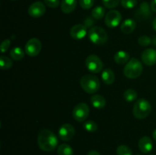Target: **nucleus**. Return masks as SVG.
Instances as JSON below:
<instances>
[{"label":"nucleus","mask_w":156,"mask_h":155,"mask_svg":"<svg viewBox=\"0 0 156 155\" xmlns=\"http://www.w3.org/2000/svg\"><path fill=\"white\" fill-rule=\"evenodd\" d=\"M87 155H101V154L99 153V152L97 151V150H90V151L87 153Z\"/></svg>","instance_id":"c9c22d12"},{"label":"nucleus","mask_w":156,"mask_h":155,"mask_svg":"<svg viewBox=\"0 0 156 155\" xmlns=\"http://www.w3.org/2000/svg\"><path fill=\"white\" fill-rule=\"evenodd\" d=\"M136 155H142V154H140V153H137V154H136Z\"/></svg>","instance_id":"ea45409f"},{"label":"nucleus","mask_w":156,"mask_h":155,"mask_svg":"<svg viewBox=\"0 0 156 155\" xmlns=\"http://www.w3.org/2000/svg\"><path fill=\"white\" fill-rule=\"evenodd\" d=\"M59 136L60 139L63 141H71L75 135L74 127L69 123H66L62 125L59 129Z\"/></svg>","instance_id":"9d476101"},{"label":"nucleus","mask_w":156,"mask_h":155,"mask_svg":"<svg viewBox=\"0 0 156 155\" xmlns=\"http://www.w3.org/2000/svg\"><path fill=\"white\" fill-rule=\"evenodd\" d=\"M150 7L151 9L156 13V0H152V1L151 2Z\"/></svg>","instance_id":"f704fd0d"},{"label":"nucleus","mask_w":156,"mask_h":155,"mask_svg":"<svg viewBox=\"0 0 156 155\" xmlns=\"http://www.w3.org/2000/svg\"><path fill=\"white\" fill-rule=\"evenodd\" d=\"M121 0H102L104 6L107 9H114L117 7Z\"/></svg>","instance_id":"cd10ccee"},{"label":"nucleus","mask_w":156,"mask_h":155,"mask_svg":"<svg viewBox=\"0 0 156 155\" xmlns=\"http://www.w3.org/2000/svg\"><path fill=\"white\" fill-rule=\"evenodd\" d=\"M114 62L118 65H123L125 63H127L128 61L129 60V54L127 52L120 50L114 54Z\"/></svg>","instance_id":"6ab92c4d"},{"label":"nucleus","mask_w":156,"mask_h":155,"mask_svg":"<svg viewBox=\"0 0 156 155\" xmlns=\"http://www.w3.org/2000/svg\"><path fill=\"white\" fill-rule=\"evenodd\" d=\"M28 12L29 15L34 18H41V16L45 14L46 12V6L41 2L37 1L35 2L32 3L28 8Z\"/></svg>","instance_id":"9b49d317"},{"label":"nucleus","mask_w":156,"mask_h":155,"mask_svg":"<svg viewBox=\"0 0 156 155\" xmlns=\"http://www.w3.org/2000/svg\"><path fill=\"white\" fill-rule=\"evenodd\" d=\"M24 53L25 51L21 47H14L10 51V56L12 59L15 61L21 60L24 58Z\"/></svg>","instance_id":"aec40b11"},{"label":"nucleus","mask_w":156,"mask_h":155,"mask_svg":"<svg viewBox=\"0 0 156 155\" xmlns=\"http://www.w3.org/2000/svg\"><path fill=\"white\" fill-rule=\"evenodd\" d=\"M91 103L96 109H103L106 105V100L100 94H94L91 97Z\"/></svg>","instance_id":"a211bd4d"},{"label":"nucleus","mask_w":156,"mask_h":155,"mask_svg":"<svg viewBox=\"0 0 156 155\" xmlns=\"http://www.w3.org/2000/svg\"><path fill=\"white\" fill-rule=\"evenodd\" d=\"M90 109L85 103H79L76 105L73 110V117L79 122L85 121L89 115Z\"/></svg>","instance_id":"0eeeda50"},{"label":"nucleus","mask_w":156,"mask_h":155,"mask_svg":"<svg viewBox=\"0 0 156 155\" xmlns=\"http://www.w3.org/2000/svg\"><path fill=\"white\" fill-rule=\"evenodd\" d=\"M121 20L122 15L120 12L117 10H111L106 14L105 24L109 28H114L120 24Z\"/></svg>","instance_id":"1a4fd4ad"},{"label":"nucleus","mask_w":156,"mask_h":155,"mask_svg":"<svg viewBox=\"0 0 156 155\" xmlns=\"http://www.w3.org/2000/svg\"><path fill=\"white\" fill-rule=\"evenodd\" d=\"M116 152H117V155H133L132 150L125 144H121V145L118 146Z\"/></svg>","instance_id":"a878e982"},{"label":"nucleus","mask_w":156,"mask_h":155,"mask_svg":"<svg viewBox=\"0 0 156 155\" xmlns=\"http://www.w3.org/2000/svg\"><path fill=\"white\" fill-rule=\"evenodd\" d=\"M90 41L95 45H103L108 42V33L101 27H93L88 33Z\"/></svg>","instance_id":"39448f33"},{"label":"nucleus","mask_w":156,"mask_h":155,"mask_svg":"<svg viewBox=\"0 0 156 155\" xmlns=\"http://www.w3.org/2000/svg\"><path fill=\"white\" fill-rule=\"evenodd\" d=\"M136 28V22L131 18L126 19L120 26V30L124 34H129L133 33Z\"/></svg>","instance_id":"dca6fc26"},{"label":"nucleus","mask_w":156,"mask_h":155,"mask_svg":"<svg viewBox=\"0 0 156 155\" xmlns=\"http://www.w3.org/2000/svg\"><path fill=\"white\" fill-rule=\"evenodd\" d=\"M152 138H153V139L156 141V129L154 130V132H152Z\"/></svg>","instance_id":"4c0bfd02"},{"label":"nucleus","mask_w":156,"mask_h":155,"mask_svg":"<svg viewBox=\"0 0 156 155\" xmlns=\"http://www.w3.org/2000/svg\"><path fill=\"white\" fill-rule=\"evenodd\" d=\"M123 98L126 102H133L137 98V92L133 89H127L123 93Z\"/></svg>","instance_id":"5701e85b"},{"label":"nucleus","mask_w":156,"mask_h":155,"mask_svg":"<svg viewBox=\"0 0 156 155\" xmlns=\"http://www.w3.org/2000/svg\"><path fill=\"white\" fill-rule=\"evenodd\" d=\"M151 112H152L151 103L146 99H139L134 103L133 114L137 119H144L149 116Z\"/></svg>","instance_id":"f03ea898"},{"label":"nucleus","mask_w":156,"mask_h":155,"mask_svg":"<svg viewBox=\"0 0 156 155\" xmlns=\"http://www.w3.org/2000/svg\"><path fill=\"white\" fill-rule=\"evenodd\" d=\"M120 3L124 9H131L136 5L137 0H121Z\"/></svg>","instance_id":"c756f323"},{"label":"nucleus","mask_w":156,"mask_h":155,"mask_svg":"<svg viewBox=\"0 0 156 155\" xmlns=\"http://www.w3.org/2000/svg\"><path fill=\"white\" fill-rule=\"evenodd\" d=\"M12 1H16V0H12Z\"/></svg>","instance_id":"a19ab883"},{"label":"nucleus","mask_w":156,"mask_h":155,"mask_svg":"<svg viewBox=\"0 0 156 155\" xmlns=\"http://www.w3.org/2000/svg\"><path fill=\"white\" fill-rule=\"evenodd\" d=\"M85 66L92 73H99L103 70L104 64L101 59L96 55H89L85 59Z\"/></svg>","instance_id":"423d86ee"},{"label":"nucleus","mask_w":156,"mask_h":155,"mask_svg":"<svg viewBox=\"0 0 156 155\" xmlns=\"http://www.w3.org/2000/svg\"><path fill=\"white\" fill-rule=\"evenodd\" d=\"M44 3L47 6L51 8V9H55L59 5V0H44Z\"/></svg>","instance_id":"2f4dec72"},{"label":"nucleus","mask_w":156,"mask_h":155,"mask_svg":"<svg viewBox=\"0 0 156 155\" xmlns=\"http://www.w3.org/2000/svg\"><path fill=\"white\" fill-rule=\"evenodd\" d=\"M10 44H11L10 40H9V39L4 40L2 42V44H1V51H2V53H4L5 52L7 51L8 49H9V46H10Z\"/></svg>","instance_id":"473e14b6"},{"label":"nucleus","mask_w":156,"mask_h":155,"mask_svg":"<svg viewBox=\"0 0 156 155\" xmlns=\"http://www.w3.org/2000/svg\"><path fill=\"white\" fill-rule=\"evenodd\" d=\"M152 42H153V43H154V44H155V45L156 46V37L154 38L153 40H152Z\"/></svg>","instance_id":"58836bf2"},{"label":"nucleus","mask_w":156,"mask_h":155,"mask_svg":"<svg viewBox=\"0 0 156 155\" xmlns=\"http://www.w3.org/2000/svg\"><path fill=\"white\" fill-rule=\"evenodd\" d=\"M86 29L87 27L84 24H76L70 30V36L74 40L83 39L87 34Z\"/></svg>","instance_id":"ddd939ff"},{"label":"nucleus","mask_w":156,"mask_h":155,"mask_svg":"<svg viewBox=\"0 0 156 155\" xmlns=\"http://www.w3.org/2000/svg\"><path fill=\"white\" fill-rule=\"evenodd\" d=\"M58 155H73L74 151L71 146L67 144H62L57 148Z\"/></svg>","instance_id":"412c9836"},{"label":"nucleus","mask_w":156,"mask_h":155,"mask_svg":"<svg viewBox=\"0 0 156 155\" xmlns=\"http://www.w3.org/2000/svg\"><path fill=\"white\" fill-rule=\"evenodd\" d=\"M141 59L143 63L148 66H152L156 64V50L149 48L145 50L141 55Z\"/></svg>","instance_id":"f8f14e48"},{"label":"nucleus","mask_w":156,"mask_h":155,"mask_svg":"<svg viewBox=\"0 0 156 155\" xmlns=\"http://www.w3.org/2000/svg\"><path fill=\"white\" fill-rule=\"evenodd\" d=\"M101 78L104 83L107 85H111L115 81V74L111 68H106L101 73Z\"/></svg>","instance_id":"f3484780"},{"label":"nucleus","mask_w":156,"mask_h":155,"mask_svg":"<svg viewBox=\"0 0 156 155\" xmlns=\"http://www.w3.org/2000/svg\"><path fill=\"white\" fill-rule=\"evenodd\" d=\"M94 0H79V5L81 7L85 10H88L93 6Z\"/></svg>","instance_id":"7c9ffc66"},{"label":"nucleus","mask_w":156,"mask_h":155,"mask_svg":"<svg viewBox=\"0 0 156 155\" xmlns=\"http://www.w3.org/2000/svg\"><path fill=\"white\" fill-rule=\"evenodd\" d=\"M139 149L143 153H149L153 148L152 141L149 136H143L140 139L138 143Z\"/></svg>","instance_id":"4468645a"},{"label":"nucleus","mask_w":156,"mask_h":155,"mask_svg":"<svg viewBox=\"0 0 156 155\" xmlns=\"http://www.w3.org/2000/svg\"><path fill=\"white\" fill-rule=\"evenodd\" d=\"M93 24H94V21H93L91 18H87V19L85 21V24H84V25H85L86 27H91V25H92Z\"/></svg>","instance_id":"72a5a7b5"},{"label":"nucleus","mask_w":156,"mask_h":155,"mask_svg":"<svg viewBox=\"0 0 156 155\" xmlns=\"http://www.w3.org/2000/svg\"><path fill=\"white\" fill-rule=\"evenodd\" d=\"M143 67L138 59L133 58L128 61L123 68V74L127 78L135 79L140 77L143 72Z\"/></svg>","instance_id":"7ed1b4c3"},{"label":"nucleus","mask_w":156,"mask_h":155,"mask_svg":"<svg viewBox=\"0 0 156 155\" xmlns=\"http://www.w3.org/2000/svg\"><path fill=\"white\" fill-rule=\"evenodd\" d=\"M42 49V43L37 38H31L26 43L24 51L27 56L34 57L39 55Z\"/></svg>","instance_id":"6e6552de"},{"label":"nucleus","mask_w":156,"mask_h":155,"mask_svg":"<svg viewBox=\"0 0 156 155\" xmlns=\"http://www.w3.org/2000/svg\"><path fill=\"white\" fill-rule=\"evenodd\" d=\"M152 27H153L154 30L156 31V18L153 20V22H152Z\"/></svg>","instance_id":"e433bc0d"},{"label":"nucleus","mask_w":156,"mask_h":155,"mask_svg":"<svg viewBox=\"0 0 156 155\" xmlns=\"http://www.w3.org/2000/svg\"><path fill=\"white\" fill-rule=\"evenodd\" d=\"M151 7H149V4L147 2H143L140 5V9L138 10V12H140V15H143L144 17H149L150 16L151 12H150Z\"/></svg>","instance_id":"bb28decb"},{"label":"nucleus","mask_w":156,"mask_h":155,"mask_svg":"<svg viewBox=\"0 0 156 155\" xmlns=\"http://www.w3.org/2000/svg\"><path fill=\"white\" fill-rule=\"evenodd\" d=\"M80 85L82 89L88 94H94L100 88V81L92 74H85L80 79Z\"/></svg>","instance_id":"20e7f679"},{"label":"nucleus","mask_w":156,"mask_h":155,"mask_svg":"<svg viewBox=\"0 0 156 155\" xmlns=\"http://www.w3.org/2000/svg\"><path fill=\"white\" fill-rule=\"evenodd\" d=\"M105 15V9L102 6H96L91 11V16L96 20H100L104 18Z\"/></svg>","instance_id":"4be33fe9"},{"label":"nucleus","mask_w":156,"mask_h":155,"mask_svg":"<svg viewBox=\"0 0 156 155\" xmlns=\"http://www.w3.org/2000/svg\"><path fill=\"white\" fill-rule=\"evenodd\" d=\"M152 39L150 37H149L148 36H146V35L140 36L138 39L139 44L140 46H149L152 43Z\"/></svg>","instance_id":"c85d7f7f"},{"label":"nucleus","mask_w":156,"mask_h":155,"mask_svg":"<svg viewBox=\"0 0 156 155\" xmlns=\"http://www.w3.org/2000/svg\"><path fill=\"white\" fill-rule=\"evenodd\" d=\"M77 5V0H62L61 10L63 13L69 14L76 9Z\"/></svg>","instance_id":"2eb2a0df"},{"label":"nucleus","mask_w":156,"mask_h":155,"mask_svg":"<svg viewBox=\"0 0 156 155\" xmlns=\"http://www.w3.org/2000/svg\"><path fill=\"white\" fill-rule=\"evenodd\" d=\"M37 144L40 149L46 152H51L58 145V139L54 133L49 129H42L37 136Z\"/></svg>","instance_id":"f257e3e1"},{"label":"nucleus","mask_w":156,"mask_h":155,"mask_svg":"<svg viewBox=\"0 0 156 155\" xmlns=\"http://www.w3.org/2000/svg\"><path fill=\"white\" fill-rule=\"evenodd\" d=\"M83 128L88 132H95L98 129V124L92 120L86 121L83 125Z\"/></svg>","instance_id":"393cba45"},{"label":"nucleus","mask_w":156,"mask_h":155,"mask_svg":"<svg viewBox=\"0 0 156 155\" xmlns=\"http://www.w3.org/2000/svg\"><path fill=\"white\" fill-rule=\"evenodd\" d=\"M12 65H13V62L10 58L5 56H0V67H1L2 69H9V68H12Z\"/></svg>","instance_id":"b1692460"}]
</instances>
